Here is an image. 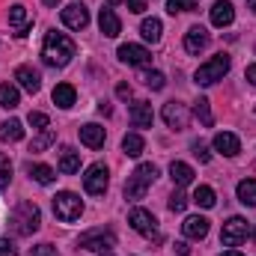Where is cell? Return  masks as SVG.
<instances>
[{"label": "cell", "mask_w": 256, "mask_h": 256, "mask_svg": "<svg viewBox=\"0 0 256 256\" xmlns=\"http://www.w3.org/2000/svg\"><path fill=\"white\" fill-rule=\"evenodd\" d=\"M78 54V45L66 36V33H57L51 30L42 42V60L51 66V68H63V66L72 63V57Z\"/></svg>", "instance_id": "cell-1"}, {"label": "cell", "mask_w": 256, "mask_h": 256, "mask_svg": "<svg viewBox=\"0 0 256 256\" xmlns=\"http://www.w3.org/2000/svg\"><path fill=\"white\" fill-rule=\"evenodd\" d=\"M39 224H42L39 206L21 200V202L15 206V212H12V230H15L18 236H33V232L39 230Z\"/></svg>", "instance_id": "cell-2"}, {"label": "cell", "mask_w": 256, "mask_h": 256, "mask_svg": "<svg viewBox=\"0 0 256 256\" xmlns=\"http://www.w3.org/2000/svg\"><path fill=\"white\" fill-rule=\"evenodd\" d=\"M155 179H158V167L155 164H140L126 182V200H143Z\"/></svg>", "instance_id": "cell-3"}, {"label": "cell", "mask_w": 256, "mask_h": 256, "mask_svg": "<svg viewBox=\"0 0 256 256\" xmlns=\"http://www.w3.org/2000/svg\"><path fill=\"white\" fill-rule=\"evenodd\" d=\"M230 54H218V57H212L206 66H200L196 68V74H194V80L200 84V86H212V84H218V80H224V74L230 72Z\"/></svg>", "instance_id": "cell-4"}, {"label": "cell", "mask_w": 256, "mask_h": 256, "mask_svg": "<svg viewBox=\"0 0 256 256\" xmlns=\"http://www.w3.org/2000/svg\"><path fill=\"white\" fill-rule=\"evenodd\" d=\"M78 248L92 250V254H108V250H114V248H116V236H114V230L98 226V230L84 232V236L78 238Z\"/></svg>", "instance_id": "cell-5"}, {"label": "cell", "mask_w": 256, "mask_h": 256, "mask_svg": "<svg viewBox=\"0 0 256 256\" xmlns=\"http://www.w3.org/2000/svg\"><path fill=\"white\" fill-rule=\"evenodd\" d=\"M54 214L63 220V224H74L80 214H84V202H80V196L72 191H63L54 196Z\"/></svg>", "instance_id": "cell-6"}, {"label": "cell", "mask_w": 256, "mask_h": 256, "mask_svg": "<svg viewBox=\"0 0 256 256\" xmlns=\"http://www.w3.org/2000/svg\"><path fill=\"white\" fill-rule=\"evenodd\" d=\"M128 224L140 232V236H146L149 242H161V232H158V220H155V214L152 212H146V208H134L131 214H128Z\"/></svg>", "instance_id": "cell-7"}, {"label": "cell", "mask_w": 256, "mask_h": 256, "mask_svg": "<svg viewBox=\"0 0 256 256\" xmlns=\"http://www.w3.org/2000/svg\"><path fill=\"white\" fill-rule=\"evenodd\" d=\"M248 232H250V226H248L244 218H230V220L224 224V230H220V242H224L226 248H238V244L248 238Z\"/></svg>", "instance_id": "cell-8"}, {"label": "cell", "mask_w": 256, "mask_h": 256, "mask_svg": "<svg viewBox=\"0 0 256 256\" xmlns=\"http://www.w3.org/2000/svg\"><path fill=\"white\" fill-rule=\"evenodd\" d=\"M108 185H110L108 167H104V164H92V167L86 170V176H84V188H86V194L102 196V194H108Z\"/></svg>", "instance_id": "cell-9"}, {"label": "cell", "mask_w": 256, "mask_h": 256, "mask_svg": "<svg viewBox=\"0 0 256 256\" xmlns=\"http://www.w3.org/2000/svg\"><path fill=\"white\" fill-rule=\"evenodd\" d=\"M60 18H63V24L68 30H86V24H90V12H86V6H80V3H68Z\"/></svg>", "instance_id": "cell-10"}, {"label": "cell", "mask_w": 256, "mask_h": 256, "mask_svg": "<svg viewBox=\"0 0 256 256\" xmlns=\"http://www.w3.org/2000/svg\"><path fill=\"white\" fill-rule=\"evenodd\" d=\"M9 27H15V36H18V39H24V36L30 33V27H33V18H30V12H27L21 3L9 6Z\"/></svg>", "instance_id": "cell-11"}, {"label": "cell", "mask_w": 256, "mask_h": 256, "mask_svg": "<svg viewBox=\"0 0 256 256\" xmlns=\"http://www.w3.org/2000/svg\"><path fill=\"white\" fill-rule=\"evenodd\" d=\"M164 122L173 131H185L188 128V108L179 104V102H167L164 104Z\"/></svg>", "instance_id": "cell-12"}, {"label": "cell", "mask_w": 256, "mask_h": 256, "mask_svg": "<svg viewBox=\"0 0 256 256\" xmlns=\"http://www.w3.org/2000/svg\"><path fill=\"white\" fill-rule=\"evenodd\" d=\"M120 60L128 66H137V68H143V66L152 63V54L143 48V45H122L120 48Z\"/></svg>", "instance_id": "cell-13"}, {"label": "cell", "mask_w": 256, "mask_h": 256, "mask_svg": "<svg viewBox=\"0 0 256 256\" xmlns=\"http://www.w3.org/2000/svg\"><path fill=\"white\" fill-rule=\"evenodd\" d=\"M128 116H131V126L134 128H152V122H155V114H152L149 102H134Z\"/></svg>", "instance_id": "cell-14"}, {"label": "cell", "mask_w": 256, "mask_h": 256, "mask_svg": "<svg viewBox=\"0 0 256 256\" xmlns=\"http://www.w3.org/2000/svg\"><path fill=\"white\" fill-rule=\"evenodd\" d=\"M208 30L206 27H191L188 33H185V51L188 54H200V51H206L208 48Z\"/></svg>", "instance_id": "cell-15"}, {"label": "cell", "mask_w": 256, "mask_h": 256, "mask_svg": "<svg viewBox=\"0 0 256 256\" xmlns=\"http://www.w3.org/2000/svg\"><path fill=\"white\" fill-rule=\"evenodd\" d=\"M15 80H18L27 92H39V90H42V74H39L36 68H30V66H18V68H15Z\"/></svg>", "instance_id": "cell-16"}, {"label": "cell", "mask_w": 256, "mask_h": 256, "mask_svg": "<svg viewBox=\"0 0 256 256\" xmlns=\"http://www.w3.org/2000/svg\"><path fill=\"white\" fill-rule=\"evenodd\" d=\"M214 149L220 155H226V158H236L242 152V140L236 134H230V131H220V134H214Z\"/></svg>", "instance_id": "cell-17"}, {"label": "cell", "mask_w": 256, "mask_h": 256, "mask_svg": "<svg viewBox=\"0 0 256 256\" xmlns=\"http://www.w3.org/2000/svg\"><path fill=\"white\" fill-rule=\"evenodd\" d=\"M232 21H236L232 3H230V0H218V3L212 6V24H214V27H230Z\"/></svg>", "instance_id": "cell-18"}, {"label": "cell", "mask_w": 256, "mask_h": 256, "mask_svg": "<svg viewBox=\"0 0 256 256\" xmlns=\"http://www.w3.org/2000/svg\"><path fill=\"white\" fill-rule=\"evenodd\" d=\"M98 27H102V33H104L108 39H116V36L122 33V21L116 18L114 9H102V12H98Z\"/></svg>", "instance_id": "cell-19"}, {"label": "cell", "mask_w": 256, "mask_h": 256, "mask_svg": "<svg viewBox=\"0 0 256 256\" xmlns=\"http://www.w3.org/2000/svg\"><path fill=\"white\" fill-rule=\"evenodd\" d=\"M104 140H108V134H104V128L102 126L90 122V126L80 128V143H84V146H90V149H102Z\"/></svg>", "instance_id": "cell-20"}, {"label": "cell", "mask_w": 256, "mask_h": 256, "mask_svg": "<svg viewBox=\"0 0 256 256\" xmlns=\"http://www.w3.org/2000/svg\"><path fill=\"white\" fill-rule=\"evenodd\" d=\"M182 232L194 238V242H202L206 236H208V220L206 218H200V214H194V218H185V224H182Z\"/></svg>", "instance_id": "cell-21"}, {"label": "cell", "mask_w": 256, "mask_h": 256, "mask_svg": "<svg viewBox=\"0 0 256 256\" xmlns=\"http://www.w3.org/2000/svg\"><path fill=\"white\" fill-rule=\"evenodd\" d=\"M170 179H173L176 188H188L194 182V167L185 164V161H173V164H170Z\"/></svg>", "instance_id": "cell-22"}, {"label": "cell", "mask_w": 256, "mask_h": 256, "mask_svg": "<svg viewBox=\"0 0 256 256\" xmlns=\"http://www.w3.org/2000/svg\"><path fill=\"white\" fill-rule=\"evenodd\" d=\"M74 98H78V92H74L72 84H57V86H54V104H57V108L68 110V108L74 104Z\"/></svg>", "instance_id": "cell-23"}, {"label": "cell", "mask_w": 256, "mask_h": 256, "mask_svg": "<svg viewBox=\"0 0 256 256\" xmlns=\"http://www.w3.org/2000/svg\"><path fill=\"white\" fill-rule=\"evenodd\" d=\"M18 104H21L18 86H15V84H0V108H6V110H15Z\"/></svg>", "instance_id": "cell-24"}, {"label": "cell", "mask_w": 256, "mask_h": 256, "mask_svg": "<svg viewBox=\"0 0 256 256\" xmlns=\"http://www.w3.org/2000/svg\"><path fill=\"white\" fill-rule=\"evenodd\" d=\"M78 170H80V155H78L74 149L66 146L63 152H60V173L72 176V173H78Z\"/></svg>", "instance_id": "cell-25"}, {"label": "cell", "mask_w": 256, "mask_h": 256, "mask_svg": "<svg viewBox=\"0 0 256 256\" xmlns=\"http://www.w3.org/2000/svg\"><path fill=\"white\" fill-rule=\"evenodd\" d=\"M143 149H146V140L140 134H126L122 137V152H126L128 158H140Z\"/></svg>", "instance_id": "cell-26"}, {"label": "cell", "mask_w": 256, "mask_h": 256, "mask_svg": "<svg viewBox=\"0 0 256 256\" xmlns=\"http://www.w3.org/2000/svg\"><path fill=\"white\" fill-rule=\"evenodd\" d=\"M0 140H6V143H18V140H24V126H21L18 120L3 122V126H0Z\"/></svg>", "instance_id": "cell-27"}, {"label": "cell", "mask_w": 256, "mask_h": 256, "mask_svg": "<svg viewBox=\"0 0 256 256\" xmlns=\"http://www.w3.org/2000/svg\"><path fill=\"white\" fill-rule=\"evenodd\" d=\"M140 33H143V39H146V42H152V45H155V42H161L164 24H161L158 18H146V21H143V27H140Z\"/></svg>", "instance_id": "cell-28"}, {"label": "cell", "mask_w": 256, "mask_h": 256, "mask_svg": "<svg viewBox=\"0 0 256 256\" xmlns=\"http://www.w3.org/2000/svg\"><path fill=\"white\" fill-rule=\"evenodd\" d=\"M238 202H244L248 208H256V179L238 182Z\"/></svg>", "instance_id": "cell-29"}, {"label": "cell", "mask_w": 256, "mask_h": 256, "mask_svg": "<svg viewBox=\"0 0 256 256\" xmlns=\"http://www.w3.org/2000/svg\"><path fill=\"white\" fill-rule=\"evenodd\" d=\"M30 176L39 182V185H51L57 179V170L48 167V164H30Z\"/></svg>", "instance_id": "cell-30"}, {"label": "cell", "mask_w": 256, "mask_h": 256, "mask_svg": "<svg viewBox=\"0 0 256 256\" xmlns=\"http://www.w3.org/2000/svg\"><path fill=\"white\" fill-rule=\"evenodd\" d=\"M194 114H196V120H200L206 128L214 126V116H212V102H208V98H196V102H194Z\"/></svg>", "instance_id": "cell-31"}, {"label": "cell", "mask_w": 256, "mask_h": 256, "mask_svg": "<svg viewBox=\"0 0 256 256\" xmlns=\"http://www.w3.org/2000/svg\"><path fill=\"white\" fill-rule=\"evenodd\" d=\"M194 202H196L200 208H214V202H218V196H214V191H212L208 185H200V188L194 191Z\"/></svg>", "instance_id": "cell-32"}, {"label": "cell", "mask_w": 256, "mask_h": 256, "mask_svg": "<svg viewBox=\"0 0 256 256\" xmlns=\"http://www.w3.org/2000/svg\"><path fill=\"white\" fill-rule=\"evenodd\" d=\"M54 140H57V131H54V128H42V134L30 143V152H45Z\"/></svg>", "instance_id": "cell-33"}, {"label": "cell", "mask_w": 256, "mask_h": 256, "mask_svg": "<svg viewBox=\"0 0 256 256\" xmlns=\"http://www.w3.org/2000/svg\"><path fill=\"white\" fill-rule=\"evenodd\" d=\"M200 6V0H167V12L176 15V12H194Z\"/></svg>", "instance_id": "cell-34"}, {"label": "cell", "mask_w": 256, "mask_h": 256, "mask_svg": "<svg viewBox=\"0 0 256 256\" xmlns=\"http://www.w3.org/2000/svg\"><path fill=\"white\" fill-rule=\"evenodd\" d=\"M9 182H12V164L6 155H0V194L9 188Z\"/></svg>", "instance_id": "cell-35"}, {"label": "cell", "mask_w": 256, "mask_h": 256, "mask_svg": "<svg viewBox=\"0 0 256 256\" xmlns=\"http://www.w3.org/2000/svg\"><path fill=\"white\" fill-rule=\"evenodd\" d=\"M143 84H146L149 90H155V92L167 86V80H164V74H161V72H146V74H143Z\"/></svg>", "instance_id": "cell-36"}, {"label": "cell", "mask_w": 256, "mask_h": 256, "mask_svg": "<svg viewBox=\"0 0 256 256\" xmlns=\"http://www.w3.org/2000/svg\"><path fill=\"white\" fill-rule=\"evenodd\" d=\"M185 208H188V196L182 191H173V196H170V212L179 214V212H185Z\"/></svg>", "instance_id": "cell-37"}, {"label": "cell", "mask_w": 256, "mask_h": 256, "mask_svg": "<svg viewBox=\"0 0 256 256\" xmlns=\"http://www.w3.org/2000/svg\"><path fill=\"white\" fill-rule=\"evenodd\" d=\"M191 149H194V155L200 158V164H208V161H212V152H208V146H206V143L194 140V143H191Z\"/></svg>", "instance_id": "cell-38"}, {"label": "cell", "mask_w": 256, "mask_h": 256, "mask_svg": "<svg viewBox=\"0 0 256 256\" xmlns=\"http://www.w3.org/2000/svg\"><path fill=\"white\" fill-rule=\"evenodd\" d=\"M27 122H30L33 128H39V131H42V128H48V122H51V120H48L45 114H39V110H30V116H27Z\"/></svg>", "instance_id": "cell-39"}, {"label": "cell", "mask_w": 256, "mask_h": 256, "mask_svg": "<svg viewBox=\"0 0 256 256\" xmlns=\"http://www.w3.org/2000/svg\"><path fill=\"white\" fill-rule=\"evenodd\" d=\"M30 256H60V254H57V248H54V244H39V248H33V250H30Z\"/></svg>", "instance_id": "cell-40"}, {"label": "cell", "mask_w": 256, "mask_h": 256, "mask_svg": "<svg viewBox=\"0 0 256 256\" xmlns=\"http://www.w3.org/2000/svg\"><path fill=\"white\" fill-rule=\"evenodd\" d=\"M0 256H18V248L9 238H0Z\"/></svg>", "instance_id": "cell-41"}, {"label": "cell", "mask_w": 256, "mask_h": 256, "mask_svg": "<svg viewBox=\"0 0 256 256\" xmlns=\"http://www.w3.org/2000/svg\"><path fill=\"white\" fill-rule=\"evenodd\" d=\"M126 6H128V12H134V15H140V12H146V0H126Z\"/></svg>", "instance_id": "cell-42"}, {"label": "cell", "mask_w": 256, "mask_h": 256, "mask_svg": "<svg viewBox=\"0 0 256 256\" xmlns=\"http://www.w3.org/2000/svg\"><path fill=\"white\" fill-rule=\"evenodd\" d=\"M116 96H120L122 102H126V98H131V86H128V84H120V86H116Z\"/></svg>", "instance_id": "cell-43"}, {"label": "cell", "mask_w": 256, "mask_h": 256, "mask_svg": "<svg viewBox=\"0 0 256 256\" xmlns=\"http://www.w3.org/2000/svg\"><path fill=\"white\" fill-rule=\"evenodd\" d=\"M176 254H179V256H188V254H191V248H188L185 242H176Z\"/></svg>", "instance_id": "cell-44"}, {"label": "cell", "mask_w": 256, "mask_h": 256, "mask_svg": "<svg viewBox=\"0 0 256 256\" xmlns=\"http://www.w3.org/2000/svg\"><path fill=\"white\" fill-rule=\"evenodd\" d=\"M244 78H248V80H250V84L256 86V66H248V72H244Z\"/></svg>", "instance_id": "cell-45"}, {"label": "cell", "mask_w": 256, "mask_h": 256, "mask_svg": "<svg viewBox=\"0 0 256 256\" xmlns=\"http://www.w3.org/2000/svg\"><path fill=\"white\" fill-rule=\"evenodd\" d=\"M42 3H45V6H51V9H57V6H60V0H42Z\"/></svg>", "instance_id": "cell-46"}, {"label": "cell", "mask_w": 256, "mask_h": 256, "mask_svg": "<svg viewBox=\"0 0 256 256\" xmlns=\"http://www.w3.org/2000/svg\"><path fill=\"white\" fill-rule=\"evenodd\" d=\"M220 256H244V254H238V250H226V254H220Z\"/></svg>", "instance_id": "cell-47"}, {"label": "cell", "mask_w": 256, "mask_h": 256, "mask_svg": "<svg viewBox=\"0 0 256 256\" xmlns=\"http://www.w3.org/2000/svg\"><path fill=\"white\" fill-rule=\"evenodd\" d=\"M248 9H254L256 12V0H248Z\"/></svg>", "instance_id": "cell-48"}, {"label": "cell", "mask_w": 256, "mask_h": 256, "mask_svg": "<svg viewBox=\"0 0 256 256\" xmlns=\"http://www.w3.org/2000/svg\"><path fill=\"white\" fill-rule=\"evenodd\" d=\"M108 3H110V6H116V3H122V0H108Z\"/></svg>", "instance_id": "cell-49"}, {"label": "cell", "mask_w": 256, "mask_h": 256, "mask_svg": "<svg viewBox=\"0 0 256 256\" xmlns=\"http://www.w3.org/2000/svg\"><path fill=\"white\" fill-rule=\"evenodd\" d=\"M250 236H254V242H256V226H254V232H250Z\"/></svg>", "instance_id": "cell-50"}, {"label": "cell", "mask_w": 256, "mask_h": 256, "mask_svg": "<svg viewBox=\"0 0 256 256\" xmlns=\"http://www.w3.org/2000/svg\"><path fill=\"white\" fill-rule=\"evenodd\" d=\"M102 256H114V254H110V250H108V254H102Z\"/></svg>", "instance_id": "cell-51"}]
</instances>
